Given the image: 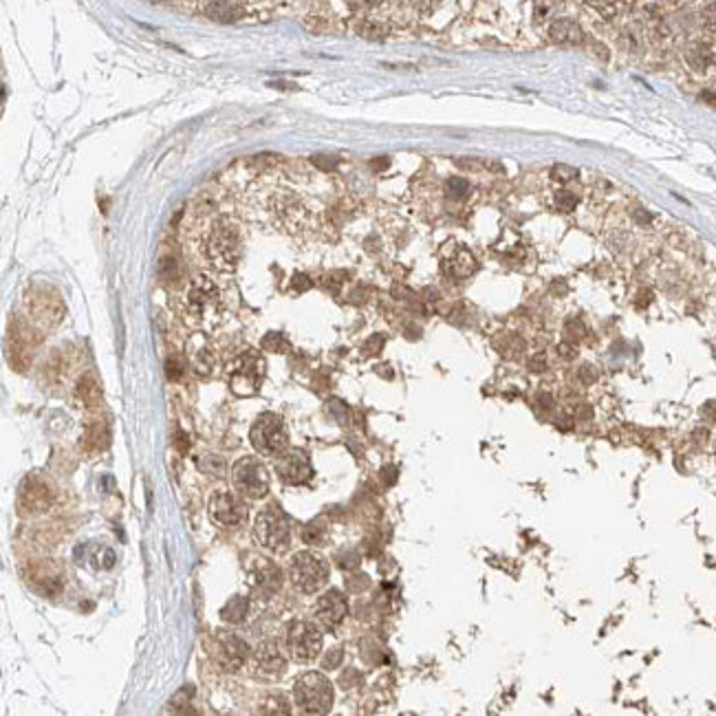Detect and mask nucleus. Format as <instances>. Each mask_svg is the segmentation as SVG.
Returning a JSON list of instances; mask_svg holds the SVG:
<instances>
[{"mask_svg": "<svg viewBox=\"0 0 716 716\" xmlns=\"http://www.w3.org/2000/svg\"><path fill=\"white\" fill-rule=\"evenodd\" d=\"M78 392H80L82 401H84V404H88V406L97 404V401H99V397H102V390H99V386H97V382H95L93 377H84V379H80Z\"/></svg>", "mask_w": 716, "mask_h": 716, "instance_id": "aec40b11", "label": "nucleus"}, {"mask_svg": "<svg viewBox=\"0 0 716 716\" xmlns=\"http://www.w3.org/2000/svg\"><path fill=\"white\" fill-rule=\"evenodd\" d=\"M265 359L256 350H247L240 357L232 362V366L227 369L230 375V388L240 394V397H252L258 392L265 377Z\"/></svg>", "mask_w": 716, "mask_h": 716, "instance_id": "0eeeda50", "label": "nucleus"}, {"mask_svg": "<svg viewBox=\"0 0 716 716\" xmlns=\"http://www.w3.org/2000/svg\"><path fill=\"white\" fill-rule=\"evenodd\" d=\"M296 705L307 714H324L333 705V685L322 673H304L294 685Z\"/></svg>", "mask_w": 716, "mask_h": 716, "instance_id": "39448f33", "label": "nucleus"}, {"mask_svg": "<svg viewBox=\"0 0 716 716\" xmlns=\"http://www.w3.org/2000/svg\"><path fill=\"white\" fill-rule=\"evenodd\" d=\"M556 205H558L562 212H571V209H575V205H577V196H575L573 192H569V190H562V192H558V196H556Z\"/></svg>", "mask_w": 716, "mask_h": 716, "instance_id": "b1692460", "label": "nucleus"}, {"mask_svg": "<svg viewBox=\"0 0 716 716\" xmlns=\"http://www.w3.org/2000/svg\"><path fill=\"white\" fill-rule=\"evenodd\" d=\"M377 3V0H357V5H362V7H373Z\"/></svg>", "mask_w": 716, "mask_h": 716, "instance_id": "c85d7f7f", "label": "nucleus"}, {"mask_svg": "<svg viewBox=\"0 0 716 716\" xmlns=\"http://www.w3.org/2000/svg\"><path fill=\"white\" fill-rule=\"evenodd\" d=\"M249 439H252V446L258 450V454L271 456V459L280 456L289 446L287 425L282 417L276 413H263L258 417L252 425Z\"/></svg>", "mask_w": 716, "mask_h": 716, "instance_id": "423d86ee", "label": "nucleus"}, {"mask_svg": "<svg viewBox=\"0 0 716 716\" xmlns=\"http://www.w3.org/2000/svg\"><path fill=\"white\" fill-rule=\"evenodd\" d=\"M551 174H553L556 181H562V184H567V181L577 179V174H580V172H577V167H573V165H556Z\"/></svg>", "mask_w": 716, "mask_h": 716, "instance_id": "393cba45", "label": "nucleus"}, {"mask_svg": "<svg viewBox=\"0 0 716 716\" xmlns=\"http://www.w3.org/2000/svg\"><path fill=\"white\" fill-rule=\"evenodd\" d=\"M284 644L287 650L296 661H313L319 650H322V633L313 621L296 619L284 631Z\"/></svg>", "mask_w": 716, "mask_h": 716, "instance_id": "1a4fd4ad", "label": "nucleus"}, {"mask_svg": "<svg viewBox=\"0 0 716 716\" xmlns=\"http://www.w3.org/2000/svg\"><path fill=\"white\" fill-rule=\"evenodd\" d=\"M443 271L450 278H456V280L469 278L471 273L476 271V258L465 247H456L452 256L443 258Z\"/></svg>", "mask_w": 716, "mask_h": 716, "instance_id": "dca6fc26", "label": "nucleus"}, {"mask_svg": "<svg viewBox=\"0 0 716 716\" xmlns=\"http://www.w3.org/2000/svg\"><path fill=\"white\" fill-rule=\"evenodd\" d=\"M703 22H705V29L712 34H716V5H710L705 11H703Z\"/></svg>", "mask_w": 716, "mask_h": 716, "instance_id": "a878e982", "label": "nucleus"}, {"mask_svg": "<svg viewBox=\"0 0 716 716\" xmlns=\"http://www.w3.org/2000/svg\"><path fill=\"white\" fill-rule=\"evenodd\" d=\"M32 313L40 324L53 326L64 315L62 300H60V296L55 291L42 289V291H38V294H32Z\"/></svg>", "mask_w": 716, "mask_h": 716, "instance_id": "4468645a", "label": "nucleus"}, {"mask_svg": "<svg viewBox=\"0 0 716 716\" xmlns=\"http://www.w3.org/2000/svg\"><path fill=\"white\" fill-rule=\"evenodd\" d=\"M289 580L304 595L317 593L329 580V562L319 553L300 551L289 562Z\"/></svg>", "mask_w": 716, "mask_h": 716, "instance_id": "20e7f679", "label": "nucleus"}, {"mask_svg": "<svg viewBox=\"0 0 716 716\" xmlns=\"http://www.w3.org/2000/svg\"><path fill=\"white\" fill-rule=\"evenodd\" d=\"M313 163L319 167V170H331V167L338 163V159H333V157H313Z\"/></svg>", "mask_w": 716, "mask_h": 716, "instance_id": "bb28decb", "label": "nucleus"}, {"mask_svg": "<svg viewBox=\"0 0 716 716\" xmlns=\"http://www.w3.org/2000/svg\"><path fill=\"white\" fill-rule=\"evenodd\" d=\"M346 615H348V602L344 598V593L338 588L326 591L315 604V617L329 631L338 628Z\"/></svg>", "mask_w": 716, "mask_h": 716, "instance_id": "ddd939ff", "label": "nucleus"}, {"mask_svg": "<svg viewBox=\"0 0 716 716\" xmlns=\"http://www.w3.org/2000/svg\"><path fill=\"white\" fill-rule=\"evenodd\" d=\"M254 538L263 549L271 553H284L291 544V527L289 518L278 505H267L258 511L254 523Z\"/></svg>", "mask_w": 716, "mask_h": 716, "instance_id": "7ed1b4c3", "label": "nucleus"}, {"mask_svg": "<svg viewBox=\"0 0 716 716\" xmlns=\"http://www.w3.org/2000/svg\"><path fill=\"white\" fill-rule=\"evenodd\" d=\"M469 181L461 179V177H452L448 179V184H446V194L450 196L452 201H461L465 199V196L469 194Z\"/></svg>", "mask_w": 716, "mask_h": 716, "instance_id": "412c9836", "label": "nucleus"}, {"mask_svg": "<svg viewBox=\"0 0 716 716\" xmlns=\"http://www.w3.org/2000/svg\"><path fill=\"white\" fill-rule=\"evenodd\" d=\"M232 483L242 498H265L269 494V471L263 461L242 456L232 467Z\"/></svg>", "mask_w": 716, "mask_h": 716, "instance_id": "6e6552de", "label": "nucleus"}, {"mask_svg": "<svg viewBox=\"0 0 716 716\" xmlns=\"http://www.w3.org/2000/svg\"><path fill=\"white\" fill-rule=\"evenodd\" d=\"M276 471H278L280 481H284L287 485H302V483H307L311 479V474H313L309 456L304 454L302 450L282 452L278 456Z\"/></svg>", "mask_w": 716, "mask_h": 716, "instance_id": "f8f14e48", "label": "nucleus"}, {"mask_svg": "<svg viewBox=\"0 0 716 716\" xmlns=\"http://www.w3.org/2000/svg\"><path fill=\"white\" fill-rule=\"evenodd\" d=\"M712 60V53L705 49V44H696V47L690 51V64L694 69H705Z\"/></svg>", "mask_w": 716, "mask_h": 716, "instance_id": "5701e85b", "label": "nucleus"}, {"mask_svg": "<svg viewBox=\"0 0 716 716\" xmlns=\"http://www.w3.org/2000/svg\"><path fill=\"white\" fill-rule=\"evenodd\" d=\"M207 514L221 527H238L247 521V505L240 494L214 492L207 502Z\"/></svg>", "mask_w": 716, "mask_h": 716, "instance_id": "9b49d317", "label": "nucleus"}, {"mask_svg": "<svg viewBox=\"0 0 716 716\" xmlns=\"http://www.w3.org/2000/svg\"><path fill=\"white\" fill-rule=\"evenodd\" d=\"M179 313L196 331H214L225 319V302L216 280L205 273L192 278L179 298Z\"/></svg>", "mask_w": 716, "mask_h": 716, "instance_id": "f257e3e1", "label": "nucleus"}, {"mask_svg": "<svg viewBox=\"0 0 716 716\" xmlns=\"http://www.w3.org/2000/svg\"><path fill=\"white\" fill-rule=\"evenodd\" d=\"M254 661H256V670L265 677H280L287 668V661L282 657V652L278 648V644L273 639H267L261 646L256 648L254 652Z\"/></svg>", "mask_w": 716, "mask_h": 716, "instance_id": "2eb2a0df", "label": "nucleus"}, {"mask_svg": "<svg viewBox=\"0 0 716 716\" xmlns=\"http://www.w3.org/2000/svg\"><path fill=\"white\" fill-rule=\"evenodd\" d=\"M212 657H214L219 668L225 670V673H236V670L245 666L249 657V648L234 633L216 631L214 642H212Z\"/></svg>", "mask_w": 716, "mask_h": 716, "instance_id": "9d476101", "label": "nucleus"}, {"mask_svg": "<svg viewBox=\"0 0 716 716\" xmlns=\"http://www.w3.org/2000/svg\"><path fill=\"white\" fill-rule=\"evenodd\" d=\"M247 600L245 598H232L230 602H227L223 608H221V617L225 619V621H230V624H238V621H242V619H245V615H247Z\"/></svg>", "mask_w": 716, "mask_h": 716, "instance_id": "6ab92c4d", "label": "nucleus"}, {"mask_svg": "<svg viewBox=\"0 0 716 716\" xmlns=\"http://www.w3.org/2000/svg\"><path fill=\"white\" fill-rule=\"evenodd\" d=\"M562 7H565V0H536V18L538 20L551 18Z\"/></svg>", "mask_w": 716, "mask_h": 716, "instance_id": "4be33fe9", "label": "nucleus"}, {"mask_svg": "<svg viewBox=\"0 0 716 716\" xmlns=\"http://www.w3.org/2000/svg\"><path fill=\"white\" fill-rule=\"evenodd\" d=\"M371 165H373V167H382V165H388V159H386V157H384V159H375Z\"/></svg>", "mask_w": 716, "mask_h": 716, "instance_id": "cd10ccee", "label": "nucleus"}, {"mask_svg": "<svg viewBox=\"0 0 716 716\" xmlns=\"http://www.w3.org/2000/svg\"><path fill=\"white\" fill-rule=\"evenodd\" d=\"M190 362L199 375H209L216 369V355L212 353V348L205 342H199V348L190 350Z\"/></svg>", "mask_w": 716, "mask_h": 716, "instance_id": "a211bd4d", "label": "nucleus"}, {"mask_svg": "<svg viewBox=\"0 0 716 716\" xmlns=\"http://www.w3.org/2000/svg\"><path fill=\"white\" fill-rule=\"evenodd\" d=\"M201 254L219 273H234L242 256L240 227L227 216L209 219L201 234Z\"/></svg>", "mask_w": 716, "mask_h": 716, "instance_id": "f03ea898", "label": "nucleus"}, {"mask_svg": "<svg viewBox=\"0 0 716 716\" xmlns=\"http://www.w3.org/2000/svg\"><path fill=\"white\" fill-rule=\"evenodd\" d=\"M549 38L556 44H580L584 40L582 27L571 18H558L549 27Z\"/></svg>", "mask_w": 716, "mask_h": 716, "instance_id": "f3484780", "label": "nucleus"}]
</instances>
